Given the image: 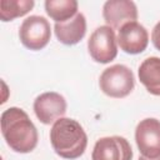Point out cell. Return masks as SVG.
I'll use <instances>...</instances> for the list:
<instances>
[{"label": "cell", "instance_id": "4fadbf2b", "mask_svg": "<svg viewBox=\"0 0 160 160\" xmlns=\"http://www.w3.org/2000/svg\"><path fill=\"white\" fill-rule=\"evenodd\" d=\"M48 16L55 22H64L78 14L76 0H46L44 2Z\"/></svg>", "mask_w": 160, "mask_h": 160}, {"label": "cell", "instance_id": "8992f818", "mask_svg": "<svg viewBox=\"0 0 160 160\" xmlns=\"http://www.w3.org/2000/svg\"><path fill=\"white\" fill-rule=\"evenodd\" d=\"M135 142L141 156L160 158V120L155 118L141 120L135 129Z\"/></svg>", "mask_w": 160, "mask_h": 160}, {"label": "cell", "instance_id": "5b68a950", "mask_svg": "<svg viewBox=\"0 0 160 160\" xmlns=\"http://www.w3.org/2000/svg\"><path fill=\"white\" fill-rule=\"evenodd\" d=\"M88 50L91 59L99 64H109L118 55V40L114 29L108 25L96 28L89 40Z\"/></svg>", "mask_w": 160, "mask_h": 160}, {"label": "cell", "instance_id": "30bf717a", "mask_svg": "<svg viewBox=\"0 0 160 160\" xmlns=\"http://www.w3.org/2000/svg\"><path fill=\"white\" fill-rule=\"evenodd\" d=\"M102 18L108 26L119 30L124 24L136 21V4L131 0H108L102 6Z\"/></svg>", "mask_w": 160, "mask_h": 160}, {"label": "cell", "instance_id": "2e32d148", "mask_svg": "<svg viewBox=\"0 0 160 160\" xmlns=\"http://www.w3.org/2000/svg\"><path fill=\"white\" fill-rule=\"evenodd\" d=\"M139 160H160V158H158V159H148V158H144V156H140V158H139Z\"/></svg>", "mask_w": 160, "mask_h": 160}, {"label": "cell", "instance_id": "ba28073f", "mask_svg": "<svg viewBox=\"0 0 160 160\" xmlns=\"http://www.w3.org/2000/svg\"><path fill=\"white\" fill-rule=\"evenodd\" d=\"M132 155L130 142L124 136L112 135L96 140L91 160H132Z\"/></svg>", "mask_w": 160, "mask_h": 160}, {"label": "cell", "instance_id": "277c9868", "mask_svg": "<svg viewBox=\"0 0 160 160\" xmlns=\"http://www.w3.org/2000/svg\"><path fill=\"white\" fill-rule=\"evenodd\" d=\"M51 38V26L46 18L41 15H30L22 20L19 28V39L21 44L32 51L44 49Z\"/></svg>", "mask_w": 160, "mask_h": 160}, {"label": "cell", "instance_id": "5bb4252c", "mask_svg": "<svg viewBox=\"0 0 160 160\" xmlns=\"http://www.w3.org/2000/svg\"><path fill=\"white\" fill-rule=\"evenodd\" d=\"M35 5L34 0H1L0 19L1 21H12L16 18L26 15Z\"/></svg>", "mask_w": 160, "mask_h": 160}, {"label": "cell", "instance_id": "6da1fadb", "mask_svg": "<svg viewBox=\"0 0 160 160\" xmlns=\"http://www.w3.org/2000/svg\"><path fill=\"white\" fill-rule=\"evenodd\" d=\"M1 134L6 145L15 152H31L39 141L38 129L21 108L11 106L2 111L0 116Z\"/></svg>", "mask_w": 160, "mask_h": 160}, {"label": "cell", "instance_id": "9a60e30c", "mask_svg": "<svg viewBox=\"0 0 160 160\" xmlns=\"http://www.w3.org/2000/svg\"><path fill=\"white\" fill-rule=\"evenodd\" d=\"M151 41H152L154 46L160 51V21L156 22V25L152 28V31H151Z\"/></svg>", "mask_w": 160, "mask_h": 160}, {"label": "cell", "instance_id": "7a4b0ae2", "mask_svg": "<svg viewBox=\"0 0 160 160\" xmlns=\"http://www.w3.org/2000/svg\"><path fill=\"white\" fill-rule=\"evenodd\" d=\"M50 144L56 155L62 159L80 158L88 146V135L84 128L74 119L60 118L50 129Z\"/></svg>", "mask_w": 160, "mask_h": 160}, {"label": "cell", "instance_id": "8fae6325", "mask_svg": "<svg viewBox=\"0 0 160 160\" xmlns=\"http://www.w3.org/2000/svg\"><path fill=\"white\" fill-rule=\"evenodd\" d=\"M54 32L56 39L64 45H76L86 34V19L82 12H78L74 18L64 22H55Z\"/></svg>", "mask_w": 160, "mask_h": 160}, {"label": "cell", "instance_id": "7c38bea8", "mask_svg": "<svg viewBox=\"0 0 160 160\" xmlns=\"http://www.w3.org/2000/svg\"><path fill=\"white\" fill-rule=\"evenodd\" d=\"M138 76L148 92L160 96V58L150 56L144 59L139 65Z\"/></svg>", "mask_w": 160, "mask_h": 160}, {"label": "cell", "instance_id": "52a82bcc", "mask_svg": "<svg viewBox=\"0 0 160 160\" xmlns=\"http://www.w3.org/2000/svg\"><path fill=\"white\" fill-rule=\"evenodd\" d=\"M32 109L40 122L44 125H50L60 118H64L68 104L61 94L56 91H46L36 96Z\"/></svg>", "mask_w": 160, "mask_h": 160}, {"label": "cell", "instance_id": "9c48e42d", "mask_svg": "<svg viewBox=\"0 0 160 160\" xmlns=\"http://www.w3.org/2000/svg\"><path fill=\"white\" fill-rule=\"evenodd\" d=\"M120 49L130 55H138L146 50L149 44V32L144 25L138 21L124 24L116 36Z\"/></svg>", "mask_w": 160, "mask_h": 160}, {"label": "cell", "instance_id": "3957f363", "mask_svg": "<svg viewBox=\"0 0 160 160\" xmlns=\"http://www.w3.org/2000/svg\"><path fill=\"white\" fill-rule=\"evenodd\" d=\"M100 90L109 98L122 99L131 94L135 88V76L130 68L115 64L102 70L99 78Z\"/></svg>", "mask_w": 160, "mask_h": 160}]
</instances>
